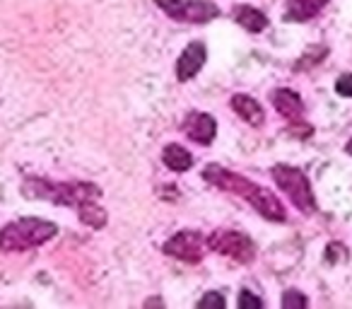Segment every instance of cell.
<instances>
[{"instance_id": "cell-7", "label": "cell", "mask_w": 352, "mask_h": 309, "mask_svg": "<svg viewBox=\"0 0 352 309\" xmlns=\"http://www.w3.org/2000/svg\"><path fill=\"white\" fill-rule=\"evenodd\" d=\"M203 179H206L208 184H212L215 189L230 191V193H234V196L244 198V201L251 196V191L258 187L256 182H249L246 177H241V174H236V172H230V169L220 167V164H208V167L203 169Z\"/></svg>"}, {"instance_id": "cell-13", "label": "cell", "mask_w": 352, "mask_h": 309, "mask_svg": "<svg viewBox=\"0 0 352 309\" xmlns=\"http://www.w3.org/2000/svg\"><path fill=\"white\" fill-rule=\"evenodd\" d=\"M232 20L239 27H244L251 34H258V32L268 30V17L265 12H261L258 8L254 6H234L232 8Z\"/></svg>"}, {"instance_id": "cell-11", "label": "cell", "mask_w": 352, "mask_h": 309, "mask_svg": "<svg viewBox=\"0 0 352 309\" xmlns=\"http://www.w3.org/2000/svg\"><path fill=\"white\" fill-rule=\"evenodd\" d=\"M270 102H273V109L287 121H302L304 114V102L294 89L289 87H280L270 94Z\"/></svg>"}, {"instance_id": "cell-20", "label": "cell", "mask_w": 352, "mask_h": 309, "mask_svg": "<svg viewBox=\"0 0 352 309\" xmlns=\"http://www.w3.org/2000/svg\"><path fill=\"white\" fill-rule=\"evenodd\" d=\"M336 92L340 97H352V75L350 73H342L340 78L336 80Z\"/></svg>"}, {"instance_id": "cell-5", "label": "cell", "mask_w": 352, "mask_h": 309, "mask_svg": "<svg viewBox=\"0 0 352 309\" xmlns=\"http://www.w3.org/2000/svg\"><path fill=\"white\" fill-rule=\"evenodd\" d=\"M206 246L210 251L227 256L236 264H251L256 259V244L249 235L239 230H215L206 239Z\"/></svg>"}, {"instance_id": "cell-16", "label": "cell", "mask_w": 352, "mask_h": 309, "mask_svg": "<svg viewBox=\"0 0 352 309\" xmlns=\"http://www.w3.org/2000/svg\"><path fill=\"white\" fill-rule=\"evenodd\" d=\"M78 217L80 222H85L87 227H92V230H102L104 225H107L109 215L104 208H99L94 201H85L78 206Z\"/></svg>"}, {"instance_id": "cell-4", "label": "cell", "mask_w": 352, "mask_h": 309, "mask_svg": "<svg viewBox=\"0 0 352 309\" xmlns=\"http://www.w3.org/2000/svg\"><path fill=\"white\" fill-rule=\"evenodd\" d=\"M171 20L188 22V25H206L222 15L220 6L212 0H155Z\"/></svg>"}, {"instance_id": "cell-15", "label": "cell", "mask_w": 352, "mask_h": 309, "mask_svg": "<svg viewBox=\"0 0 352 309\" xmlns=\"http://www.w3.org/2000/svg\"><path fill=\"white\" fill-rule=\"evenodd\" d=\"M162 162L171 169V172H188L193 167V155L179 142H171L162 150Z\"/></svg>"}, {"instance_id": "cell-1", "label": "cell", "mask_w": 352, "mask_h": 309, "mask_svg": "<svg viewBox=\"0 0 352 309\" xmlns=\"http://www.w3.org/2000/svg\"><path fill=\"white\" fill-rule=\"evenodd\" d=\"M25 196L30 198H46V201L56 203V206H70L78 208L85 201H97L102 196V189L97 184L89 182H65V184H54L46 179H27L22 187Z\"/></svg>"}, {"instance_id": "cell-12", "label": "cell", "mask_w": 352, "mask_h": 309, "mask_svg": "<svg viewBox=\"0 0 352 309\" xmlns=\"http://www.w3.org/2000/svg\"><path fill=\"white\" fill-rule=\"evenodd\" d=\"M230 107L234 109L236 116L249 123V126H256V128L263 126V121H265L263 107H261L254 97H249V94H234V97L230 99Z\"/></svg>"}, {"instance_id": "cell-14", "label": "cell", "mask_w": 352, "mask_h": 309, "mask_svg": "<svg viewBox=\"0 0 352 309\" xmlns=\"http://www.w3.org/2000/svg\"><path fill=\"white\" fill-rule=\"evenodd\" d=\"M328 0H287L285 22H309L316 15H321Z\"/></svg>"}, {"instance_id": "cell-17", "label": "cell", "mask_w": 352, "mask_h": 309, "mask_svg": "<svg viewBox=\"0 0 352 309\" xmlns=\"http://www.w3.org/2000/svg\"><path fill=\"white\" fill-rule=\"evenodd\" d=\"M309 304V299L304 297L302 292H297V290H287V292L283 295V309H304Z\"/></svg>"}, {"instance_id": "cell-21", "label": "cell", "mask_w": 352, "mask_h": 309, "mask_svg": "<svg viewBox=\"0 0 352 309\" xmlns=\"http://www.w3.org/2000/svg\"><path fill=\"white\" fill-rule=\"evenodd\" d=\"M345 152H347V155H352V140H350V142H347V145H345Z\"/></svg>"}, {"instance_id": "cell-18", "label": "cell", "mask_w": 352, "mask_h": 309, "mask_svg": "<svg viewBox=\"0 0 352 309\" xmlns=\"http://www.w3.org/2000/svg\"><path fill=\"white\" fill-rule=\"evenodd\" d=\"M198 307H220V309H225L227 307V299L222 297L220 292H206L201 299H198Z\"/></svg>"}, {"instance_id": "cell-9", "label": "cell", "mask_w": 352, "mask_h": 309, "mask_svg": "<svg viewBox=\"0 0 352 309\" xmlns=\"http://www.w3.org/2000/svg\"><path fill=\"white\" fill-rule=\"evenodd\" d=\"M184 133L198 145H210L217 136V121L206 111H191L184 118Z\"/></svg>"}, {"instance_id": "cell-10", "label": "cell", "mask_w": 352, "mask_h": 309, "mask_svg": "<svg viewBox=\"0 0 352 309\" xmlns=\"http://www.w3.org/2000/svg\"><path fill=\"white\" fill-rule=\"evenodd\" d=\"M246 203H249V206H254L256 211L265 217V220H273V222H285V220H287V211H285V206L280 203V198L275 196L273 191L263 189V187H256L254 191H251V196L246 198Z\"/></svg>"}, {"instance_id": "cell-2", "label": "cell", "mask_w": 352, "mask_h": 309, "mask_svg": "<svg viewBox=\"0 0 352 309\" xmlns=\"http://www.w3.org/2000/svg\"><path fill=\"white\" fill-rule=\"evenodd\" d=\"M58 227L41 217H22L0 230V251H27L54 239Z\"/></svg>"}, {"instance_id": "cell-19", "label": "cell", "mask_w": 352, "mask_h": 309, "mask_svg": "<svg viewBox=\"0 0 352 309\" xmlns=\"http://www.w3.org/2000/svg\"><path fill=\"white\" fill-rule=\"evenodd\" d=\"M236 304H239V307L241 309H261V307H263V299H261V297H256V295H251L249 292V290H241V292H239V299H236Z\"/></svg>"}, {"instance_id": "cell-8", "label": "cell", "mask_w": 352, "mask_h": 309, "mask_svg": "<svg viewBox=\"0 0 352 309\" xmlns=\"http://www.w3.org/2000/svg\"><path fill=\"white\" fill-rule=\"evenodd\" d=\"M206 58H208L206 44L191 41V44L182 51V56L176 58V80H179V83H188L191 78H196L203 65H206Z\"/></svg>"}, {"instance_id": "cell-3", "label": "cell", "mask_w": 352, "mask_h": 309, "mask_svg": "<svg viewBox=\"0 0 352 309\" xmlns=\"http://www.w3.org/2000/svg\"><path fill=\"white\" fill-rule=\"evenodd\" d=\"M270 177L278 184L280 191L287 193L292 206L299 208L304 215H311V213L316 211V198H314L311 184H309V177L299 167H292V164H275Z\"/></svg>"}, {"instance_id": "cell-6", "label": "cell", "mask_w": 352, "mask_h": 309, "mask_svg": "<svg viewBox=\"0 0 352 309\" xmlns=\"http://www.w3.org/2000/svg\"><path fill=\"white\" fill-rule=\"evenodd\" d=\"M162 251L166 256H171V259L186 261V264H198L206 256V239H203L198 230H182L164 242Z\"/></svg>"}]
</instances>
